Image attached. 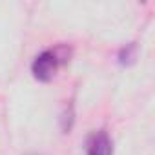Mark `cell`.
<instances>
[{
    "mask_svg": "<svg viewBox=\"0 0 155 155\" xmlns=\"http://www.w3.org/2000/svg\"><path fill=\"white\" fill-rule=\"evenodd\" d=\"M86 155H113V142L104 130H99L90 135Z\"/></svg>",
    "mask_w": 155,
    "mask_h": 155,
    "instance_id": "obj_2",
    "label": "cell"
},
{
    "mask_svg": "<svg viewBox=\"0 0 155 155\" xmlns=\"http://www.w3.org/2000/svg\"><path fill=\"white\" fill-rule=\"evenodd\" d=\"M71 55H73V49L68 44H58V46H55L51 49L42 51L40 55L35 57V60L31 64L33 77L40 82L53 81V77L57 75L58 68L71 60Z\"/></svg>",
    "mask_w": 155,
    "mask_h": 155,
    "instance_id": "obj_1",
    "label": "cell"
},
{
    "mask_svg": "<svg viewBox=\"0 0 155 155\" xmlns=\"http://www.w3.org/2000/svg\"><path fill=\"white\" fill-rule=\"evenodd\" d=\"M135 60H137V44L135 42H130L124 48H120V51L117 55V62L120 66H124V68L126 66H131Z\"/></svg>",
    "mask_w": 155,
    "mask_h": 155,
    "instance_id": "obj_3",
    "label": "cell"
},
{
    "mask_svg": "<svg viewBox=\"0 0 155 155\" xmlns=\"http://www.w3.org/2000/svg\"><path fill=\"white\" fill-rule=\"evenodd\" d=\"M73 122H75V111H73V104H69V106L66 108V111L62 113V117H60L62 131H64V133H69V130L73 128Z\"/></svg>",
    "mask_w": 155,
    "mask_h": 155,
    "instance_id": "obj_4",
    "label": "cell"
}]
</instances>
